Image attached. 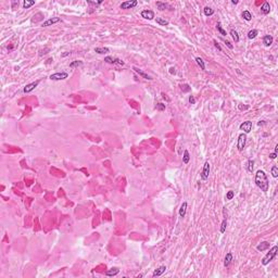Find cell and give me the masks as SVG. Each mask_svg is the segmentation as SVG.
<instances>
[{
	"label": "cell",
	"instance_id": "1",
	"mask_svg": "<svg viewBox=\"0 0 278 278\" xmlns=\"http://www.w3.org/2000/svg\"><path fill=\"white\" fill-rule=\"evenodd\" d=\"M254 182L256 184V186L260 188L262 191L264 192H266L268 191V188H269V182H268V178L265 174L264 171H261L258 170L255 174V178H254Z\"/></svg>",
	"mask_w": 278,
	"mask_h": 278
},
{
	"label": "cell",
	"instance_id": "2",
	"mask_svg": "<svg viewBox=\"0 0 278 278\" xmlns=\"http://www.w3.org/2000/svg\"><path fill=\"white\" fill-rule=\"evenodd\" d=\"M277 252H278V247L274 245L273 248L269 250V252H267L266 255L262 258V264L263 265H267L269 262H271L275 258V256L277 255Z\"/></svg>",
	"mask_w": 278,
	"mask_h": 278
},
{
	"label": "cell",
	"instance_id": "3",
	"mask_svg": "<svg viewBox=\"0 0 278 278\" xmlns=\"http://www.w3.org/2000/svg\"><path fill=\"white\" fill-rule=\"evenodd\" d=\"M245 143H247V134L242 133L238 136V143H237V148L239 151H242L245 147Z\"/></svg>",
	"mask_w": 278,
	"mask_h": 278
},
{
	"label": "cell",
	"instance_id": "4",
	"mask_svg": "<svg viewBox=\"0 0 278 278\" xmlns=\"http://www.w3.org/2000/svg\"><path fill=\"white\" fill-rule=\"evenodd\" d=\"M67 77H69V74L66 72H58L50 75L51 81H63V79H66Z\"/></svg>",
	"mask_w": 278,
	"mask_h": 278
},
{
	"label": "cell",
	"instance_id": "5",
	"mask_svg": "<svg viewBox=\"0 0 278 278\" xmlns=\"http://www.w3.org/2000/svg\"><path fill=\"white\" fill-rule=\"evenodd\" d=\"M210 170H211V166H210V163L209 161H205L204 165H203V170L201 172V178L203 180H206L209 178V175H210Z\"/></svg>",
	"mask_w": 278,
	"mask_h": 278
},
{
	"label": "cell",
	"instance_id": "6",
	"mask_svg": "<svg viewBox=\"0 0 278 278\" xmlns=\"http://www.w3.org/2000/svg\"><path fill=\"white\" fill-rule=\"evenodd\" d=\"M138 4V1L137 0H132V1H124L120 4V8L121 9H124V10H127V9H133L135 8L136 5Z\"/></svg>",
	"mask_w": 278,
	"mask_h": 278
},
{
	"label": "cell",
	"instance_id": "7",
	"mask_svg": "<svg viewBox=\"0 0 278 278\" xmlns=\"http://www.w3.org/2000/svg\"><path fill=\"white\" fill-rule=\"evenodd\" d=\"M40 83V81H36V82H33V83H30V84H27L25 87H24L23 91L25 92V94H29V92H32L37 86H38V84Z\"/></svg>",
	"mask_w": 278,
	"mask_h": 278
},
{
	"label": "cell",
	"instance_id": "8",
	"mask_svg": "<svg viewBox=\"0 0 278 278\" xmlns=\"http://www.w3.org/2000/svg\"><path fill=\"white\" fill-rule=\"evenodd\" d=\"M240 129L244 132V134H249L252 129V122L251 121H245L240 125Z\"/></svg>",
	"mask_w": 278,
	"mask_h": 278
},
{
	"label": "cell",
	"instance_id": "9",
	"mask_svg": "<svg viewBox=\"0 0 278 278\" xmlns=\"http://www.w3.org/2000/svg\"><path fill=\"white\" fill-rule=\"evenodd\" d=\"M141 17L146 18V20H153L154 12L151 10H144V11H141Z\"/></svg>",
	"mask_w": 278,
	"mask_h": 278
},
{
	"label": "cell",
	"instance_id": "10",
	"mask_svg": "<svg viewBox=\"0 0 278 278\" xmlns=\"http://www.w3.org/2000/svg\"><path fill=\"white\" fill-rule=\"evenodd\" d=\"M133 70H134V71H135L136 73H137V74H138L139 76H141V77H143V78H145V79H149V81H152V77H151V76H149V75H148L147 73L143 72V71H141L140 69H138V67L134 66V67H133Z\"/></svg>",
	"mask_w": 278,
	"mask_h": 278
},
{
	"label": "cell",
	"instance_id": "11",
	"mask_svg": "<svg viewBox=\"0 0 278 278\" xmlns=\"http://www.w3.org/2000/svg\"><path fill=\"white\" fill-rule=\"evenodd\" d=\"M60 21H61V20H60V17H52V18H49V20H47V21H45L44 23H42V26H44V27L51 26V25H53V24L58 23V22H60Z\"/></svg>",
	"mask_w": 278,
	"mask_h": 278
},
{
	"label": "cell",
	"instance_id": "12",
	"mask_svg": "<svg viewBox=\"0 0 278 278\" xmlns=\"http://www.w3.org/2000/svg\"><path fill=\"white\" fill-rule=\"evenodd\" d=\"M273 40H274V38H273V36H270V35H265L263 37V42L266 47H269L273 44Z\"/></svg>",
	"mask_w": 278,
	"mask_h": 278
},
{
	"label": "cell",
	"instance_id": "13",
	"mask_svg": "<svg viewBox=\"0 0 278 278\" xmlns=\"http://www.w3.org/2000/svg\"><path fill=\"white\" fill-rule=\"evenodd\" d=\"M166 270V266L165 265H162V266H160L159 268H157L156 270L153 271V274H152V276L153 277H157V276H161L164 271Z\"/></svg>",
	"mask_w": 278,
	"mask_h": 278
},
{
	"label": "cell",
	"instance_id": "14",
	"mask_svg": "<svg viewBox=\"0 0 278 278\" xmlns=\"http://www.w3.org/2000/svg\"><path fill=\"white\" fill-rule=\"evenodd\" d=\"M269 11H270V5H269V3L267 1H265L262 4V7H261V12L263 14H268Z\"/></svg>",
	"mask_w": 278,
	"mask_h": 278
},
{
	"label": "cell",
	"instance_id": "15",
	"mask_svg": "<svg viewBox=\"0 0 278 278\" xmlns=\"http://www.w3.org/2000/svg\"><path fill=\"white\" fill-rule=\"evenodd\" d=\"M269 248V242H267V241H263V242H261L260 244H258L257 247H256V249H257V251H261V252H263V251H265V250H267Z\"/></svg>",
	"mask_w": 278,
	"mask_h": 278
},
{
	"label": "cell",
	"instance_id": "16",
	"mask_svg": "<svg viewBox=\"0 0 278 278\" xmlns=\"http://www.w3.org/2000/svg\"><path fill=\"white\" fill-rule=\"evenodd\" d=\"M119 273H120V269L119 268H117V267H112L111 269H109V270L106 271V275L109 276V277H112V276H116Z\"/></svg>",
	"mask_w": 278,
	"mask_h": 278
},
{
	"label": "cell",
	"instance_id": "17",
	"mask_svg": "<svg viewBox=\"0 0 278 278\" xmlns=\"http://www.w3.org/2000/svg\"><path fill=\"white\" fill-rule=\"evenodd\" d=\"M157 7H158L159 10H161V11H164L165 9H171V10H172V8H171V5H170V4L165 3V2H161V1H158V2H157Z\"/></svg>",
	"mask_w": 278,
	"mask_h": 278
},
{
	"label": "cell",
	"instance_id": "18",
	"mask_svg": "<svg viewBox=\"0 0 278 278\" xmlns=\"http://www.w3.org/2000/svg\"><path fill=\"white\" fill-rule=\"evenodd\" d=\"M232 261V253L231 252H228L226 256H225V260H224V265L227 267V266H229V264L231 263Z\"/></svg>",
	"mask_w": 278,
	"mask_h": 278
},
{
	"label": "cell",
	"instance_id": "19",
	"mask_svg": "<svg viewBox=\"0 0 278 278\" xmlns=\"http://www.w3.org/2000/svg\"><path fill=\"white\" fill-rule=\"evenodd\" d=\"M186 211H187V202H183V204L179 209V216L180 217H185L186 215Z\"/></svg>",
	"mask_w": 278,
	"mask_h": 278
},
{
	"label": "cell",
	"instance_id": "20",
	"mask_svg": "<svg viewBox=\"0 0 278 278\" xmlns=\"http://www.w3.org/2000/svg\"><path fill=\"white\" fill-rule=\"evenodd\" d=\"M95 51L99 54H104V53L110 52V49L106 47H98V48H95Z\"/></svg>",
	"mask_w": 278,
	"mask_h": 278
},
{
	"label": "cell",
	"instance_id": "21",
	"mask_svg": "<svg viewBox=\"0 0 278 278\" xmlns=\"http://www.w3.org/2000/svg\"><path fill=\"white\" fill-rule=\"evenodd\" d=\"M241 15L243 17V20H245V21H251L252 20V14H251V12L248 11V10H244L241 13Z\"/></svg>",
	"mask_w": 278,
	"mask_h": 278
},
{
	"label": "cell",
	"instance_id": "22",
	"mask_svg": "<svg viewBox=\"0 0 278 278\" xmlns=\"http://www.w3.org/2000/svg\"><path fill=\"white\" fill-rule=\"evenodd\" d=\"M230 35H231V37H232V39H234L235 42H239L240 37H239V35H238V32H237V30L231 29V30H230Z\"/></svg>",
	"mask_w": 278,
	"mask_h": 278
},
{
	"label": "cell",
	"instance_id": "23",
	"mask_svg": "<svg viewBox=\"0 0 278 278\" xmlns=\"http://www.w3.org/2000/svg\"><path fill=\"white\" fill-rule=\"evenodd\" d=\"M190 161V154H189V151L188 150H185L184 151V157H183V162L185 164H188Z\"/></svg>",
	"mask_w": 278,
	"mask_h": 278
},
{
	"label": "cell",
	"instance_id": "24",
	"mask_svg": "<svg viewBox=\"0 0 278 278\" xmlns=\"http://www.w3.org/2000/svg\"><path fill=\"white\" fill-rule=\"evenodd\" d=\"M257 34H258L257 29H251V30H249V33H248V38L249 39H254L255 37L257 36Z\"/></svg>",
	"mask_w": 278,
	"mask_h": 278
},
{
	"label": "cell",
	"instance_id": "25",
	"mask_svg": "<svg viewBox=\"0 0 278 278\" xmlns=\"http://www.w3.org/2000/svg\"><path fill=\"white\" fill-rule=\"evenodd\" d=\"M196 62H197L198 65H199V66L201 67V70H205V63H204V61L202 60V58L197 57V58H196Z\"/></svg>",
	"mask_w": 278,
	"mask_h": 278
},
{
	"label": "cell",
	"instance_id": "26",
	"mask_svg": "<svg viewBox=\"0 0 278 278\" xmlns=\"http://www.w3.org/2000/svg\"><path fill=\"white\" fill-rule=\"evenodd\" d=\"M216 28H217V30L221 33V35H223V36H226V35H227L226 30L223 28V26H222V23H221V22H217V24H216Z\"/></svg>",
	"mask_w": 278,
	"mask_h": 278
},
{
	"label": "cell",
	"instance_id": "27",
	"mask_svg": "<svg viewBox=\"0 0 278 278\" xmlns=\"http://www.w3.org/2000/svg\"><path fill=\"white\" fill-rule=\"evenodd\" d=\"M156 21H157V23L159 24V25H162V26L169 25V21L164 20V18H162V17H157V18H156Z\"/></svg>",
	"mask_w": 278,
	"mask_h": 278
},
{
	"label": "cell",
	"instance_id": "28",
	"mask_svg": "<svg viewBox=\"0 0 278 278\" xmlns=\"http://www.w3.org/2000/svg\"><path fill=\"white\" fill-rule=\"evenodd\" d=\"M35 4V1H29V0H24L23 1V8L24 9H29L32 5Z\"/></svg>",
	"mask_w": 278,
	"mask_h": 278
},
{
	"label": "cell",
	"instance_id": "29",
	"mask_svg": "<svg viewBox=\"0 0 278 278\" xmlns=\"http://www.w3.org/2000/svg\"><path fill=\"white\" fill-rule=\"evenodd\" d=\"M203 12H204V15L206 16H211L214 14V10L212 8H210V7H205L204 10H203Z\"/></svg>",
	"mask_w": 278,
	"mask_h": 278
},
{
	"label": "cell",
	"instance_id": "30",
	"mask_svg": "<svg viewBox=\"0 0 278 278\" xmlns=\"http://www.w3.org/2000/svg\"><path fill=\"white\" fill-rule=\"evenodd\" d=\"M253 165H254V161H253V160H249L248 163H247V170H248V172H250V173L253 172V167H254Z\"/></svg>",
	"mask_w": 278,
	"mask_h": 278
},
{
	"label": "cell",
	"instance_id": "31",
	"mask_svg": "<svg viewBox=\"0 0 278 278\" xmlns=\"http://www.w3.org/2000/svg\"><path fill=\"white\" fill-rule=\"evenodd\" d=\"M226 226H227V218L224 217L223 222H222V225H221V232L222 234H224L225 230H226Z\"/></svg>",
	"mask_w": 278,
	"mask_h": 278
},
{
	"label": "cell",
	"instance_id": "32",
	"mask_svg": "<svg viewBox=\"0 0 278 278\" xmlns=\"http://www.w3.org/2000/svg\"><path fill=\"white\" fill-rule=\"evenodd\" d=\"M271 176H273L274 178L278 177V167L276 165H274L273 167H271Z\"/></svg>",
	"mask_w": 278,
	"mask_h": 278
},
{
	"label": "cell",
	"instance_id": "33",
	"mask_svg": "<svg viewBox=\"0 0 278 278\" xmlns=\"http://www.w3.org/2000/svg\"><path fill=\"white\" fill-rule=\"evenodd\" d=\"M104 62H107L109 64H115V59L112 57H106L104 58Z\"/></svg>",
	"mask_w": 278,
	"mask_h": 278
},
{
	"label": "cell",
	"instance_id": "34",
	"mask_svg": "<svg viewBox=\"0 0 278 278\" xmlns=\"http://www.w3.org/2000/svg\"><path fill=\"white\" fill-rule=\"evenodd\" d=\"M83 65V62L82 61H74V62H72L71 64H70V67H76V66H82Z\"/></svg>",
	"mask_w": 278,
	"mask_h": 278
},
{
	"label": "cell",
	"instance_id": "35",
	"mask_svg": "<svg viewBox=\"0 0 278 278\" xmlns=\"http://www.w3.org/2000/svg\"><path fill=\"white\" fill-rule=\"evenodd\" d=\"M234 197H235V192H234L232 190H229V191H228V192L226 193V199H227V200H231Z\"/></svg>",
	"mask_w": 278,
	"mask_h": 278
},
{
	"label": "cell",
	"instance_id": "36",
	"mask_svg": "<svg viewBox=\"0 0 278 278\" xmlns=\"http://www.w3.org/2000/svg\"><path fill=\"white\" fill-rule=\"evenodd\" d=\"M157 110L161 111V112H162V111H165V104H163V103H161V102L158 103V104H157Z\"/></svg>",
	"mask_w": 278,
	"mask_h": 278
},
{
	"label": "cell",
	"instance_id": "37",
	"mask_svg": "<svg viewBox=\"0 0 278 278\" xmlns=\"http://www.w3.org/2000/svg\"><path fill=\"white\" fill-rule=\"evenodd\" d=\"M182 90L184 92H187V91H190L191 88L189 87V85H184V86H182Z\"/></svg>",
	"mask_w": 278,
	"mask_h": 278
},
{
	"label": "cell",
	"instance_id": "38",
	"mask_svg": "<svg viewBox=\"0 0 278 278\" xmlns=\"http://www.w3.org/2000/svg\"><path fill=\"white\" fill-rule=\"evenodd\" d=\"M189 103L190 104H195L196 103V99L193 96H189Z\"/></svg>",
	"mask_w": 278,
	"mask_h": 278
},
{
	"label": "cell",
	"instance_id": "39",
	"mask_svg": "<svg viewBox=\"0 0 278 278\" xmlns=\"http://www.w3.org/2000/svg\"><path fill=\"white\" fill-rule=\"evenodd\" d=\"M115 64H119V65H124V61L121 60V59H115Z\"/></svg>",
	"mask_w": 278,
	"mask_h": 278
},
{
	"label": "cell",
	"instance_id": "40",
	"mask_svg": "<svg viewBox=\"0 0 278 278\" xmlns=\"http://www.w3.org/2000/svg\"><path fill=\"white\" fill-rule=\"evenodd\" d=\"M213 42H214V46H215V48H217V49H218V51H222V48H221V46L218 45V42L216 41V39H214V40H213Z\"/></svg>",
	"mask_w": 278,
	"mask_h": 278
},
{
	"label": "cell",
	"instance_id": "41",
	"mask_svg": "<svg viewBox=\"0 0 278 278\" xmlns=\"http://www.w3.org/2000/svg\"><path fill=\"white\" fill-rule=\"evenodd\" d=\"M225 45H226V46H227L228 48H229V49H232V48H234V46H232V45L230 44L229 41H227V40H225Z\"/></svg>",
	"mask_w": 278,
	"mask_h": 278
},
{
	"label": "cell",
	"instance_id": "42",
	"mask_svg": "<svg viewBox=\"0 0 278 278\" xmlns=\"http://www.w3.org/2000/svg\"><path fill=\"white\" fill-rule=\"evenodd\" d=\"M276 157H277V153H275V152H273V153H270V154H269V159H271V160L276 159Z\"/></svg>",
	"mask_w": 278,
	"mask_h": 278
},
{
	"label": "cell",
	"instance_id": "43",
	"mask_svg": "<svg viewBox=\"0 0 278 278\" xmlns=\"http://www.w3.org/2000/svg\"><path fill=\"white\" fill-rule=\"evenodd\" d=\"M170 73L171 74H175V69H174V67H171V69H170Z\"/></svg>",
	"mask_w": 278,
	"mask_h": 278
},
{
	"label": "cell",
	"instance_id": "44",
	"mask_svg": "<svg viewBox=\"0 0 278 278\" xmlns=\"http://www.w3.org/2000/svg\"><path fill=\"white\" fill-rule=\"evenodd\" d=\"M274 152H275V153H277V152H278V145H276V146H275V151H274Z\"/></svg>",
	"mask_w": 278,
	"mask_h": 278
},
{
	"label": "cell",
	"instance_id": "45",
	"mask_svg": "<svg viewBox=\"0 0 278 278\" xmlns=\"http://www.w3.org/2000/svg\"><path fill=\"white\" fill-rule=\"evenodd\" d=\"M231 3H232V4H237V3H238V1H237V0H232V1H231Z\"/></svg>",
	"mask_w": 278,
	"mask_h": 278
},
{
	"label": "cell",
	"instance_id": "46",
	"mask_svg": "<svg viewBox=\"0 0 278 278\" xmlns=\"http://www.w3.org/2000/svg\"><path fill=\"white\" fill-rule=\"evenodd\" d=\"M69 54H70V52H65L62 54V57H66V55H69Z\"/></svg>",
	"mask_w": 278,
	"mask_h": 278
},
{
	"label": "cell",
	"instance_id": "47",
	"mask_svg": "<svg viewBox=\"0 0 278 278\" xmlns=\"http://www.w3.org/2000/svg\"><path fill=\"white\" fill-rule=\"evenodd\" d=\"M143 276H144L143 274H140V275H138V276H137V278H140V277H143Z\"/></svg>",
	"mask_w": 278,
	"mask_h": 278
}]
</instances>
